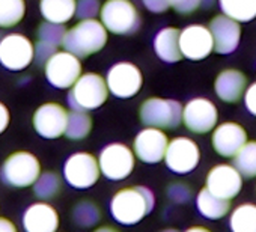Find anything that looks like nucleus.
<instances>
[{
	"label": "nucleus",
	"instance_id": "1",
	"mask_svg": "<svg viewBox=\"0 0 256 232\" xmlns=\"http://www.w3.org/2000/svg\"><path fill=\"white\" fill-rule=\"evenodd\" d=\"M156 198L148 187L120 188L110 200L112 217L125 226H132L144 220L154 208Z\"/></svg>",
	"mask_w": 256,
	"mask_h": 232
},
{
	"label": "nucleus",
	"instance_id": "2",
	"mask_svg": "<svg viewBox=\"0 0 256 232\" xmlns=\"http://www.w3.org/2000/svg\"><path fill=\"white\" fill-rule=\"evenodd\" d=\"M106 42L107 29L101 22L92 18L82 20L74 28H71L65 35L62 47L80 59L98 53L106 46Z\"/></svg>",
	"mask_w": 256,
	"mask_h": 232
},
{
	"label": "nucleus",
	"instance_id": "3",
	"mask_svg": "<svg viewBox=\"0 0 256 232\" xmlns=\"http://www.w3.org/2000/svg\"><path fill=\"white\" fill-rule=\"evenodd\" d=\"M41 163L29 151H16L10 154L0 168V178L14 188L34 187L41 175Z\"/></svg>",
	"mask_w": 256,
	"mask_h": 232
},
{
	"label": "nucleus",
	"instance_id": "4",
	"mask_svg": "<svg viewBox=\"0 0 256 232\" xmlns=\"http://www.w3.org/2000/svg\"><path fill=\"white\" fill-rule=\"evenodd\" d=\"M107 82L95 72L82 74L68 94V104L72 110H94L101 107L108 96Z\"/></svg>",
	"mask_w": 256,
	"mask_h": 232
},
{
	"label": "nucleus",
	"instance_id": "5",
	"mask_svg": "<svg viewBox=\"0 0 256 232\" xmlns=\"http://www.w3.org/2000/svg\"><path fill=\"white\" fill-rule=\"evenodd\" d=\"M100 17L104 28L114 35H130L140 28V16L130 0H107Z\"/></svg>",
	"mask_w": 256,
	"mask_h": 232
},
{
	"label": "nucleus",
	"instance_id": "6",
	"mask_svg": "<svg viewBox=\"0 0 256 232\" xmlns=\"http://www.w3.org/2000/svg\"><path fill=\"white\" fill-rule=\"evenodd\" d=\"M182 106L175 100L150 98L140 106L139 116L146 127L172 130L182 122Z\"/></svg>",
	"mask_w": 256,
	"mask_h": 232
},
{
	"label": "nucleus",
	"instance_id": "7",
	"mask_svg": "<svg viewBox=\"0 0 256 232\" xmlns=\"http://www.w3.org/2000/svg\"><path fill=\"white\" fill-rule=\"evenodd\" d=\"M46 78L58 89H70L82 77V62L72 53L56 52L44 65Z\"/></svg>",
	"mask_w": 256,
	"mask_h": 232
},
{
	"label": "nucleus",
	"instance_id": "8",
	"mask_svg": "<svg viewBox=\"0 0 256 232\" xmlns=\"http://www.w3.org/2000/svg\"><path fill=\"white\" fill-rule=\"evenodd\" d=\"M101 175L98 160L89 152H76L64 164L65 181L77 190H86L96 184Z\"/></svg>",
	"mask_w": 256,
	"mask_h": 232
},
{
	"label": "nucleus",
	"instance_id": "9",
	"mask_svg": "<svg viewBox=\"0 0 256 232\" xmlns=\"http://www.w3.org/2000/svg\"><path fill=\"white\" fill-rule=\"evenodd\" d=\"M101 175L110 181H120L132 175L134 169V152L122 144L107 145L98 157Z\"/></svg>",
	"mask_w": 256,
	"mask_h": 232
},
{
	"label": "nucleus",
	"instance_id": "10",
	"mask_svg": "<svg viewBox=\"0 0 256 232\" xmlns=\"http://www.w3.org/2000/svg\"><path fill=\"white\" fill-rule=\"evenodd\" d=\"M35 59V44L22 35L10 34L0 40V64L10 71H23Z\"/></svg>",
	"mask_w": 256,
	"mask_h": 232
},
{
	"label": "nucleus",
	"instance_id": "11",
	"mask_svg": "<svg viewBox=\"0 0 256 232\" xmlns=\"http://www.w3.org/2000/svg\"><path fill=\"white\" fill-rule=\"evenodd\" d=\"M32 124L41 138L58 139L66 132L68 112L59 102H46L35 110Z\"/></svg>",
	"mask_w": 256,
	"mask_h": 232
},
{
	"label": "nucleus",
	"instance_id": "12",
	"mask_svg": "<svg viewBox=\"0 0 256 232\" xmlns=\"http://www.w3.org/2000/svg\"><path fill=\"white\" fill-rule=\"evenodd\" d=\"M218 112L212 101L206 98L190 100L182 110V122L194 134H205L216 128Z\"/></svg>",
	"mask_w": 256,
	"mask_h": 232
},
{
	"label": "nucleus",
	"instance_id": "13",
	"mask_svg": "<svg viewBox=\"0 0 256 232\" xmlns=\"http://www.w3.org/2000/svg\"><path fill=\"white\" fill-rule=\"evenodd\" d=\"M199 160H200L199 146L190 138L180 136L169 142L164 162L172 172L180 175L190 174L198 168Z\"/></svg>",
	"mask_w": 256,
	"mask_h": 232
},
{
	"label": "nucleus",
	"instance_id": "14",
	"mask_svg": "<svg viewBox=\"0 0 256 232\" xmlns=\"http://www.w3.org/2000/svg\"><path fill=\"white\" fill-rule=\"evenodd\" d=\"M108 90L118 98L134 96L144 83L140 70L130 62H119L113 65L106 77Z\"/></svg>",
	"mask_w": 256,
	"mask_h": 232
},
{
	"label": "nucleus",
	"instance_id": "15",
	"mask_svg": "<svg viewBox=\"0 0 256 232\" xmlns=\"http://www.w3.org/2000/svg\"><path fill=\"white\" fill-rule=\"evenodd\" d=\"M168 146H169L168 136L160 128L148 127L136 136L133 150H134V156L140 162L148 164H156L164 158Z\"/></svg>",
	"mask_w": 256,
	"mask_h": 232
},
{
	"label": "nucleus",
	"instance_id": "16",
	"mask_svg": "<svg viewBox=\"0 0 256 232\" xmlns=\"http://www.w3.org/2000/svg\"><path fill=\"white\" fill-rule=\"evenodd\" d=\"M242 186V176L235 166L230 164H217L214 166L205 181V187L216 196L230 200L234 199Z\"/></svg>",
	"mask_w": 256,
	"mask_h": 232
},
{
	"label": "nucleus",
	"instance_id": "17",
	"mask_svg": "<svg viewBox=\"0 0 256 232\" xmlns=\"http://www.w3.org/2000/svg\"><path fill=\"white\" fill-rule=\"evenodd\" d=\"M180 47L184 58L190 60H202L214 50V40L210 29L200 24H192L181 32Z\"/></svg>",
	"mask_w": 256,
	"mask_h": 232
},
{
	"label": "nucleus",
	"instance_id": "18",
	"mask_svg": "<svg viewBox=\"0 0 256 232\" xmlns=\"http://www.w3.org/2000/svg\"><path fill=\"white\" fill-rule=\"evenodd\" d=\"M212 148L222 157H235L247 144L246 130L236 122H223L212 132Z\"/></svg>",
	"mask_w": 256,
	"mask_h": 232
},
{
	"label": "nucleus",
	"instance_id": "19",
	"mask_svg": "<svg viewBox=\"0 0 256 232\" xmlns=\"http://www.w3.org/2000/svg\"><path fill=\"white\" fill-rule=\"evenodd\" d=\"M24 232H56L59 229V214L56 208L44 200L29 205L23 214Z\"/></svg>",
	"mask_w": 256,
	"mask_h": 232
},
{
	"label": "nucleus",
	"instance_id": "20",
	"mask_svg": "<svg viewBox=\"0 0 256 232\" xmlns=\"http://www.w3.org/2000/svg\"><path fill=\"white\" fill-rule=\"evenodd\" d=\"M210 32L214 40V50L220 54H229L232 53L241 38V29L238 22L226 17V16H217L210 23Z\"/></svg>",
	"mask_w": 256,
	"mask_h": 232
},
{
	"label": "nucleus",
	"instance_id": "21",
	"mask_svg": "<svg viewBox=\"0 0 256 232\" xmlns=\"http://www.w3.org/2000/svg\"><path fill=\"white\" fill-rule=\"evenodd\" d=\"M247 78L238 70H224L222 71L214 83V90L217 96L224 102H236L242 94H246Z\"/></svg>",
	"mask_w": 256,
	"mask_h": 232
},
{
	"label": "nucleus",
	"instance_id": "22",
	"mask_svg": "<svg viewBox=\"0 0 256 232\" xmlns=\"http://www.w3.org/2000/svg\"><path fill=\"white\" fill-rule=\"evenodd\" d=\"M180 36H181V30L175 28H166L162 32H158L154 41V48L162 60L169 64L181 60L182 53L180 47Z\"/></svg>",
	"mask_w": 256,
	"mask_h": 232
},
{
	"label": "nucleus",
	"instance_id": "23",
	"mask_svg": "<svg viewBox=\"0 0 256 232\" xmlns=\"http://www.w3.org/2000/svg\"><path fill=\"white\" fill-rule=\"evenodd\" d=\"M40 11L46 22L65 24L77 12V0H40Z\"/></svg>",
	"mask_w": 256,
	"mask_h": 232
},
{
	"label": "nucleus",
	"instance_id": "24",
	"mask_svg": "<svg viewBox=\"0 0 256 232\" xmlns=\"http://www.w3.org/2000/svg\"><path fill=\"white\" fill-rule=\"evenodd\" d=\"M196 205L199 212L210 218V220H217L224 217L229 212L230 208V200L222 199L216 194H212L206 187H204L196 198Z\"/></svg>",
	"mask_w": 256,
	"mask_h": 232
},
{
	"label": "nucleus",
	"instance_id": "25",
	"mask_svg": "<svg viewBox=\"0 0 256 232\" xmlns=\"http://www.w3.org/2000/svg\"><path fill=\"white\" fill-rule=\"evenodd\" d=\"M223 14L238 23L250 22L256 17V0H218Z\"/></svg>",
	"mask_w": 256,
	"mask_h": 232
},
{
	"label": "nucleus",
	"instance_id": "26",
	"mask_svg": "<svg viewBox=\"0 0 256 232\" xmlns=\"http://www.w3.org/2000/svg\"><path fill=\"white\" fill-rule=\"evenodd\" d=\"M230 232H256V205L242 204L238 205L229 218Z\"/></svg>",
	"mask_w": 256,
	"mask_h": 232
},
{
	"label": "nucleus",
	"instance_id": "27",
	"mask_svg": "<svg viewBox=\"0 0 256 232\" xmlns=\"http://www.w3.org/2000/svg\"><path fill=\"white\" fill-rule=\"evenodd\" d=\"M92 130V118L84 110H71L68 113V124L65 136L70 140H83Z\"/></svg>",
	"mask_w": 256,
	"mask_h": 232
},
{
	"label": "nucleus",
	"instance_id": "28",
	"mask_svg": "<svg viewBox=\"0 0 256 232\" xmlns=\"http://www.w3.org/2000/svg\"><path fill=\"white\" fill-rule=\"evenodd\" d=\"M24 16V0H0V28L2 29H10L20 24Z\"/></svg>",
	"mask_w": 256,
	"mask_h": 232
},
{
	"label": "nucleus",
	"instance_id": "29",
	"mask_svg": "<svg viewBox=\"0 0 256 232\" xmlns=\"http://www.w3.org/2000/svg\"><path fill=\"white\" fill-rule=\"evenodd\" d=\"M62 188V180L56 172L47 170L40 175L36 182L34 184V193L41 200H50L59 194Z\"/></svg>",
	"mask_w": 256,
	"mask_h": 232
},
{
	"label": "nucleus",
	"instance_id": "30",
	"mask_svg": "<svg viewBox=\"0 0 256 232\" xmlns=\"http://www.w3.org/2000/svg\"><path fill=\"white\" fill-rule=\"evenodd\" d=\"M234 166L242 178L256 176V140L247 142L234 157Z\"/></svg>",
	"mask_w": 256,
	"mask_h": 232
},
{
	"label": "nucleus",
	"instance_id": "31",
	"mask_svg": "<svg viewBox=\"0 0 256 232\" xmlns=\"http://www.w3.org/2000/svg\"><path fill=\"white\" fill-rule=\"evenodd\" d=\"M72 220L80 228H92L101 220V210L95 202L83 199L72 208Z\"/></svg>",
	"mask_w": 256,
	"mask_h": 232
},
{
	"label": "nucleus",
	"instance_id": "32",
	"mask_svg": "<svg viewBox=\"0 0 256 232\" xmlns=\"http://www.w3.org/2000/svg\"><path fill=\"white\" fill-rule=\"evenodd\" d=\"M66 29L64 24H56V23H50V22H44L40 24L38 28V41H44L48 42L52 46H62L65 35H66Z\"/></svg>",
	"mask_w": 256,
	"mask_h": 232
},
{
	"label": "nucleus",
	"instance_id": "33",
	"mask_svg": "<svg viewBox=\"0 0 256 232\" xmlns=\"http://www.w3.org/2000/svg\"><path fill=\"white\" fill-rule=\"evenodd\" d=\"M101 12L98 0H77V12L76 16L80 20H92Z\"/></svg>",
	"mask_w": 256,
	"mask_h": 232
},
{
	"label": "nucleus",
	"instance_id": "34",
	"mask_svg": "<svg viewBox=\"0 0 256 232\" xmlns=\"http://www.w3.org/2000/svg\"><path fill=\"white\" fill-rule=\"evenodd\" d=\"M168 196L176 204H186L192 198V190L186 182H172L168 187Z\"/></svg>",
	"mask_w": 256,
	"mask_h": 232
},
{
	"label": "nucleus",
	"instance_id": "35",
	"mask_svg": "<svg viewBox=\"0 0 256 232\" xmlns=\"http://www.w3.org/2000/svg\"><path fill=\"white\" fill-rule=\"evenodd\" d=\"M169 6L174 8L178 14H192L194 12L200 5L202 0H168Z\"/></svg>",
	"mask_w": 256,
	"mask_h": 232
},
{
	"label": "nucleus",
	"instance_id": "36",
	"mask_svg": "<svg viewBox=\"0 0 256 232\" xmlns=\"http://www.w3.org/2000/svg\"><path fill=\"white\" fill-rule=\"evenodd\" d=\"M58 52V47L56 46H52L48 42H44V41H38L35 44V59L40 62V64H44Z\"/></svg>",
	"mask_w": 256,
	"mask_h": 232
},
{
	"label": "nucleus",
	"instance_id": "37",
	"mask_svg": "<svg viewBox=\"0 0 256 232\" xmlns=\"http://www.w3.org/2000/svg\"><path fill=\"white\" fill-rule=\"evenodd\" d=\"M244 102H246L247 110L253 116H256V83H253L247 88V90L244 94Z\"/></svg>",
	"mask_w": 256,
	"mask_h": 232
},
{
	"label": "nucleus",
	"instance_id": "38",
	"mask_svg": "<svg viewBox=\"0 0 256 232\" xmlns=\"http://www.w3.org/2000/svg\"><path fill=\"white\" fill-rule=\"evenodd\" d=\"M144 4L151 12H164L170 8L168 0H144Z\"/></svg>",
	"mask_w": 256,
	"mask_h": 232
},
{
	"label": "nucleus",
	"instance_id": "39",
	"mask_svg": "<svg viewBox=\"0 0 256 232\" xmlns=\"http://www.w3.org/2000/svg\"><path fill=\"white\" fill-rule=\"evenodd\" d=\"M10 121H11V114H10L8 107L4 102H0V134L8 128Z\"/></svg>",
	"mask_w": 256,
	"mask_h": 232
},
{
	"label": "nucleus",
	"instance_id": "40",
	"mask_svg": "<svg viewBox=\"0 0 256 232\" xmlns=\"http://www.w3.org/2000/svg\"><path fill=\"white\" fill-rule=\"evenodd\" d=\"M0 232H18L12 220L6 217H0Z\"/></svg>",
	"mask_w": 256,
	"mask_h": 232
},
{
	"label": "nucleus",
	"instance_id": "41",
	"mask_svg": "<svg viewBox=\"0 0 256 232\" xmlns=\"http://www.w3.org/2000/svg\"><path fill=\"white\" fill-rule=\"evenodd\" d=\"M94 232H119V230L116 228H113V226H100Z\"/></svg>",
	"mask_w": 256,
	"mask_h": 232
},
{
	"label": "nucleus",
	"instance_id": "42",
	"mask_svg": "<svg viewBox=\"0 0 256 232\" xmlns=\"http://www.w3.org/2000/svg\"><path fill=\"white\" fill-rule=\"evenodd\" d=\"M186 232H211V230L206 229V228H204V226H193V228L187 229Z\"/></svg>",
	"mask_w": 256,
	"mask_h": 232
},
{
	"label": "nucleus",
	"instance_id": "43",
	"mask_svg": "<svg viewBox=\"0 0 256 232\" xmlns=\"http://www.w3.org/2000/svg\"><path fill=\"white\" fill-rule=\"evenodd\" d=\"M163 232H178V230H175V229H166V230H163Z\"/></svg>",
	"mask_w": 256,
	"mask_h": 232
}]
</instances>
